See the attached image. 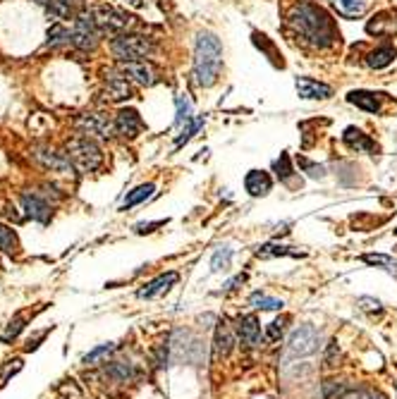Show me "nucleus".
<instances>
[{
  "mask_svg": "<svg viewBox=\"0 0 397 399\" xmlns=\"http://www.w3.org/2000/svg\"><path fill=\"white\" fill-rule=\"evenodd\" d=\"M22 366H24V361H22L20 356L17 359H10V361L0 363V390H3L5 385L13 380V375H17L22 370Z\"/></svg>",
  "mask_w": 397,
  "mask_h": 399,
  "instance_id": "35",
  "label": "nucleus"
},
{
  "mask_svg": "<svg viewBox=\"0 0 397 399\" xmlns=\"http://www.w3.org/2000/svg\"><path fill=\"white\" fill-rule=\"evenodd\" d=\"M65 156L70 158V163L75 165L77 172H96L100 165H103V151L100 146L89 137H72L70 142L65 144Z\"/></svg>",
  "mask_w": 397,
  "mask_h": 399,
  "instance_id": "3",
  "label": "nucleus"
},
{
  "mask_svg": "<svg viewBox=\"0 0 397 399\" xmlns=\"http://www.w3.org/2000/svg\"><path fill=\"white\" fill-rule=\"evenodd\" d=\"M331 3L335 5L338 15L347 17V20H352V17H361L368 8L366 0H331Z\"/></svg>",
  "mask_w": 397,
  "mask_h": 399,
  "instance_id": "28",
  "label": "nucleus"
},
{
  "mask_svg": "<svg viewBox=\"0 0 397 399\" xmlns=\"http://www.w3.org/2000/svg\"><path fill=\"white\" fill-rule=\"evenodd\" d=\"M153 192H156V184H151V182L139 184V187H134L132 192H127L125 201H122V206H120V211H130V208L144 204V201L153 196Z\"/></svg>",
  "mask_w": 397,
  "mask_h": 399,
  "instance_id": "26",
  "label": "nucleus"
},
{
  "mask_svg": "<svg viewBox=\"0 0 397 399\" xmlns=\"http://www.w3.org/2000/svg\"><path fill=\"white\" fill-rule=\"evenodd\" d=\"M103 93L105 100L110 103H122V100H130L132 98V82L122 75L120 70H108L103 77Z\"/></svg>",
  "mask_w": 397,
  "mask_h": 399,
  "instance_id": "10",
  "label": "nucleus"
},
{
  "mask_svg": "<svg viewBox=\"0 0 397 399\" xmlns=\"http://www.w3.org/2000/svg\"><path fill=\"white\" fill-rule=\"evenodd\" d=\"M244 283H247V275L242 273V275H237V278H232L230 283L225 285V292H232V289H237L239 285H244Z\"/></svg>",
  "mask_w": 397,
  "mask_h": 399,
  "instance_id": "45",
  "label": "nucleus"
},
{
  "mask_svg": "<svg viewBox=\"0 0 397 399\" xmlns=\"http://www.w3.org/2000/svg\"><path fill=\"white\" fill-rule=\"evenodd\" d=\"M48 48H60V46H72V31L70 27H65L63 22H55L48 29Z\"/></svg>",
  "mask_w": 397,
  "mask_h": 399,
  "instance_id": "27",
  "label": "nucleus"
},
{
  "mask_svg": "<svg viewBox=\"0 0 397 399\" xmlns=\"http://www.w3.org/2000/svg\"><path fill=\"white\" fill-rule=\"evenodd\" d=\"M338 354H340V347H338V342L333 340L331 345H328V352H326V366H335L333 359L338 356Z\"/></svg>",
  "mask_w": 397,
  "mask_h": 399,
  "instance_id": "44",
  "label": "nucleus"
},
{
  "mask_svg": "<svg viewBox=\"0 0 397 399\" xmlns=\"http://www.w3.org/2000/svg\"><path fill=\"white\" fill-rule=\"evenodd\" d=\"M177 280H180V273L167 271L163 275H158V278H153L151 283H147L142 289H137V296H139V299H156V296H163L172 287H175Z\"/></svg>",
  "mask_w": 397,
  "mask_h": 399,
  "instance_id": "13",
  "label": "nucleus"
},
{
  "mask_svg": "<svg viewBox=\"0 0 397 399\" xmlns=\"http://www.w3.org/2000/svg\"><path fill=\"white\" fill-rule=\"evenodd\" d=\"M117 70L137 86H153L158 82V70L149 60H130V63H117Z\"/></svg>",
  "mask_w": 397,
  "mask_h": 399,
  "instance_id": "9",
  "label": "nucleus"
},
{
  "mask_svg": "<svg viewBox=\"0 0 397 399\" xmlns=\"http://www.w3.org/2000/svg\"><path fill=\"white\" fill-rule=\"evenodd\" d=\"M395 58H397V48L393 43H383V46L373 48L371 53L366 55V65L371 67V70H385V67L395 63Z\"/></svg>",
  "mask_w": 397,
  "mask_h": 399,
  "instance_id": "23",
  "label": "nucleus"
},
{
  "mask_svg": "<svg viewBox=\"0 0 397 399\" xmlns=\"http://www.w3.org/2000/svg\"><path fill=\"white\" fill-rule=\"evenodd\" d=\"M223 72V43L214 31H201L194 43V82L211 89Z\"/></svg>",
  "mask_w": 397,
  "mask_h": 399,
  "instance_id": "2",
  "label": "nucleus"
},
{
  "mask_svg": "<svg viewBox=\"0 0 397 399\" xmlns=\"http://www.w3.org/2000/svg\"><path fill=\"white\" fill-rule=\"evenodd\" d=\"M287 323H290L287 316L273 320V323L266 328V340H268V342H278V340H280V337L285 335V328H287Z\"/></svg>",
  "mask_w": 397,
  "mask_h": 399,
  "instance_id": "41",
  "label": "nucleus"
},
{
  "mask_svg": "<svg viewBox=\"0 0 397 399\" xmlns=\"http://www.w3.org/2000/svg\"><path fill=\"white\" fill-rule=\"evenodd\" d=\"M340 399H388L383 392L373 390V387H350Z\"/></svg>",
  "mask_w": 397,
  "mask_h": 399,
  "instance_id": "38",
  "label": "nucleus"
},
{
  "mask_svg": "<svg viewBox=\"0 0 397 399\" xmlns=\"http://www.w3.org/2000/svg\"><path fill=\"white\" fill-rule=\"evenodd\" d=\"M113 120H115V134H120L122 139H137L147 129L142 115L134 108H120L115 112Z\"/></svg>",
  "mask_w": 397,
  "mask_h": 399,
  "instance_id": "12",
  "label": "nucleus"
},
{
  "mask_svg": "<svg viewBox=\"0 0 397 399\" xmlns=\"http://www.w3.org/2000/svg\"><path fill=\"white\" fill-rule=\"evenodd\" d=\"M177 115H175V127H184L189 120H192V103H189L187 96H177Z\"/></svg>",
  "mask_w": 397,
  "mask_h": 399,
  "instance_id": "39",
  "label": "nucleus"
},
{
  "mask_svg": "<svg viewBox=\"0 0 397 399\" xmlns=\"http://www.w3.org/2000/svg\"><path fill=\"white\" fill-rule=\"evenodd\" d=\"M33 3H38V5H46V3H48V0H33Z\"/></svg>",
  "mask_w": 397,
  "mask_h": 399,
  "instance_id": "47",
  "label": "nucleus"
},
{
  "mask_svg": "<svg viewBox=\"0 0 397 399\" xmlns=\"http://www.w3.org/2000/svg\"><path fill=\"white\" fill-rule=\"evenodd\" d=\"M84 5L87 0H48L43 8L46 15L55 22H65V20H75L77 15L84 13Z\"/></svg>",
  "mask_w": 397,
  "mask_h": 399,
  "instance_id": "16",
  "label": "nucleus"
},
{
  "mask_svg": "<svg viewBox=\"0 0 397 399\" xmlns=\"http://www.w3.org/2000/svg\"><path fill=\"white\" fill-rule=\"evenodd\" d=\"M251 41H254V46L261 50V53L266 55L268 60H271L276 67H285V60H283V55H280V50L276 48V43L271 41V38L266 36V33H259V31H254L251 33Z\"/></svg>",
  "mask_w": 397,
  "mask_h": 399,
  "instance_id": "24",
  "label": "nucleus"
},
{
  "mask_svg": "<svg viewBox=\"0 0 397 399\" xmlns=\"http://www.w3.org/2000/svg\"><path fill=\"white\" fill-rule=\"evenodd\" d=\"M24 328H27V316H24V313H17V316L10 318L8 328L3 330V335H0V342H3V345H10V342H15L17 337H20V333Z\"/></svg>",
  "mask_w": 397,
  "mask_h": 399,
  "instance_id": "30",
  "label": "nucleus"
},
{
  "mask_svg": "<svg viewBox=\"0 0 397 399\" xmlns=\"http://www.w3.org/2000/svg\"><path fill=\"white\" fill-rule=\"evenodd\" d=\"M381 96L383 93H373L366 91V89H352L347 93V103L357 105V108L364 112H371V115H378L381 112Z\"/></svg>",
  "mask_w": 397,
  "mask_h": 399,
  "instance_id": "21",
  "label": "nucleus"
},
{
  "mask_svg": "<svg viewBox=\"0 0 397 399\" xmlns=\"http://www.w3.org/2000/svg\"><path fill=\"white\" fill-rule=\"evenodd\" d=\"M134 375H137V370H134L132 363H127V361H110L108 366L103 368V378L110 380V383H115V385L132 383Z\"/></svg>",
  "mask_w": 397,
  "mask_h": 399,
  "instance_id": "22",
  "label": "nucleus"
},
{
  "mask_svg": "<svg viewBox=\"0 0 397 399\" xmlns=\"http://www.w3.org/2000/svg\"><path fill=\"white\" fill-rule=\"evenodd\" d=\"M234 347V330L230 323L218 320L216 323V335H214V356L225 359Z\"/></svg>",
  "mask_w": 397,
  "mask_h": 399,
  "instance_id": "19",
  "label": "nucleus"
},
{
  "mask_svg": "<svg viewBox=\"0 0 397 399\" xmlns=\"http://www.w3.org/2000/svg\"><path fill=\"white\" fill-rule=\"evenodd\" d=\"M361 261L366 266H373V268H383V271H390V273H397V258L395 256H388V254H364Z\"/></svg>",
  "mask_w": 397,
  "mask_h": 399,
  "instance_id": "34",
  "label": "nucleus"
},
{
  "mask_svg": "<svg viewBox=\"0 0 397 399\" xmlns=\"http://www.w3.org/2000/svg\"><path fill=\"white\" fill-rule=\"evenodd\" d=\"M256 256L259 258H285V256H292V258H301L306 256L304 251H299L297 246H283V244H276V241H271V244H264L256 249Z\"/></svg>",
  "mask_w": 397,
  "mask_h": 399,
  "instance_id": "25",
  "label": "nucleus"
},
{
  "mask_svg": "<svg viewBox=\"0 0 397 399\" xmlns=\"http://www.w3.org/2000/svg\"><path fill=\"white\" fill-rule=\"evenodd\" d=\"M70 31H72V46L77 50H93L98 46L100 31H98L96 22H93L91 13H87V10L72 20Z\"/></svg>",
  "mask_w": 397,
  "mask_h": 399,
  "instance_id": "5",
  "label": "nucleus"
},
{
  "mask_svg": "<svg viewBox=\"0 0 397 399\" xmlns=\"http://www.w3.org/2000/svg\"><path fill=\"white\" fill-rule=\"evenodd\" d=\"M206 125V115H197V117H192V120L187 122L182 129H180V134L175 137V149H180V146H184L187 142H192L194 137H197V132L201 127Z\"/></svg>",
  "mask_w": 397,
  "mask_h": 399,
  "instance_id": "29",
  "label": "nucleus"
},
{
  "mask_svg": "<svg viewBox=\"0 0 397 399\" xmlns=\"http://www.w3.org/2000/svg\"><path fill=\"white\" fill-rule=\"evenodd\" d=\"M244 189H247V194L254 196V199L268 196V192L273 189V177L268 175L266 170H249L247 175H244Z\"/></svg>",
  "mask_w": 397,
  "mask_h": 399,
  "instance_id": "20",
  "label": "nucleus"
},
{
  "mask_svg": "<svg viewBox=\"0 0 397 399\" xmlns=\"http://www.w3.org/2000/svg\"><path fill=\"white\" fill-rule=\"evenodd\" d=\"M294 89H297V96L304 98V100H328L333 96L331 84L311 80V77H297Z\"/></svg>",
  "mask_w": 397,
  "mask_h": 399,
  "instance_id": "14",
  "label": "nucleus"
},
{
  "mask_svg": "<svg viewBox=\"0 0 397 399\" xmlns=\"http://www.w3.org/2000/svg\"><path fill=\"white\" fill-rule=\"evenodd\" d=\"M91 17L96 22L100 36H117V33L127 31L130 27V15H125L122 10H115L113 5H98L91 10Z\"/></svg>",
  "mask_w": 397,
  "mask_h": 399,
  "instance_id": "6",
  "label": "nucleus"
},
{
  "mask_svg": "<svg viewBox=\"0 0 397 399\" xmlns=\"http://www.w3.org/2000/svg\"><path fill=\"white\" fill-rule=\"evenodd\" d=\"M287 20H290V27L314 48H333L340 38V31L338 27H335L333 15L328 13L323 5L311 3V0H299V3H294Z\"/></svg>",
  "mask_w": 397,
  "mask_h": 399,
  "instance_id": "1",
  "label": "nucleus"
},
{
  "mask_svg": "<svg viewBox=\"0 0 397 399\" xmlns=\"http://www.w3.org/2000/svg\"><path fill=\"white\" fill-rule=\"evenodd\" d=\"M249 303L254 308H261V311H280L285 306L283 299H276V296H268L264 292H254V294L249 296Z\"/></svg>",
  "mask_w": 397,
  "mask_h": 399,
  "instance_id": "33",
  "label": "nucleus"
},
{
  "mask_svg": "<svg viewBox=\"0 0 397 399\" xmlns=\"http://www.w3.org/2000/svg\"><path fill=\"white\" fill-rule=\"evenodd\" d=\"M343 142L347 146L350 151H357V153H378V144L373 142L371 137H368L366 132H361L359 127H347L343 132Z\"/></svg>",
  "mask_w": 397,
  "mask_h": 399,
  "instance_id": "17",
  "label": "nucleus"
},
{
  "mask_svg": "<svg viewBox=\"0 0 397 399\" xmlns=\"http://www.w3.org/2000/svg\"><path fill=\"white\" fill-rule=\"evenodd\" d=\"M33 156H36V158L41 160L46 167H50L53 172H63V175H70V172L75 170V165H72L70 158H67L65 153L48 149V146H38L36 153H33Z\"/></svg>",
  "mask_w": 397,
  "mask_h": 399,
  "instance_id": "18",
  "label": "nucleus"
},
{
  "mask_svg": "<svg viewBox=\"0 0 397 399\" xmlns=\"http://www.w3.org/2000/svg\"><path fill=\"white\" fill-rule=\"evenodd\" d=\"M357 303H359L361 311H368V313L381 311V301L373 299V296H359V299H357Z\"/></svg>",
  "mask_w": 397,
  "mask_h": 399,
  "instance_id": "42",
  "label": "nucleus"
},
{
  "mask_svg": "<svg viewBox=\"0 0 397 399\" xmlns=\"http://www.w3.org/2000/svg\"><path fill=\"white\" fill-rule=\"evenodd\" d=\"M17 249H20V239H17L15 229L0 223V251L8 256H15Z\"/></svg>",
  "mask_w": 397,
  "mask_h": 399,
  "instance_id": "31",
  "label": "nucleus"
},
{
  "mask_svg": "<svg viewBox=\"0 0 397 399\" xmlns=\"http://www.w3.org/2000/svg\"><path fill=\"white\" fill-rule=\"evenodd\" d=\"M318 345H321V333H318V328L311 323H304L290 335L287 352L290 356H309V354H314L318 349Z\"/></svg>",
  "mask_w": 397,
  "mask_h": 399,
  "instance_id": "8",
  "label": "nucleus"
},
{
  "mask_svg": "<svg viewBox=\"0 0 397 399\" xmlns=\"http://www.w3.org/2000/svg\"><path fill=\"white\" fill-rule=\"evenodd\" d=\"M167 220H153V223H137L134 225V232L137 234H151L156 227H163Z\"/></svg>",
  "mask_w": 397,
  "mask_h": 399,
  "instance_id": "43",
  "label": "nucleus"
},
{
  "mask_svg": "<svg viewBox=\"0 0 397 399\" xmlns=\"http://www.w3.org/2000/svg\"><path fill=\"white\" fill-rule=\"evenodd\" d=\"M234 333H237L239 342L247 345L249 349H256L261 345V323L254 313H247V316H239L237 325H234Z\"/></svg>",
  "mask_w": 397,
  "mask_h": 399,
  "instance_id": "15",
  "label": "nucleus"
},
{
  "mask_svg": "<svg viewBox=\"0 0 397 399\" xmlns=\"http://www.w3.org/2000/svg\"><path fill=\"white\" fill-rule=\"evenodd\" d=\"M113 352H115L113 342H108V345H100V347L91 349L89 354H84L82 363H84V366H100V363H105V359H108Z\"/></svg>",
  "mask_w": 397,
  "mask_h": 399,
  "instance_id": "32",
  "label": "nucleus"
},
{
  "mask_svg": "<svg viewBox=\"0 0 397 399\" xmlns=\"http://www.w3.org/2000/svg\"><path fill=\"white\" fill-rule=\"evenodd\" d=\"M297 165L306 172V175L314 177V179H323V177H326V167L318 165V163H314V160H309V158H304V156H297Z\"/></svg>",
  "mask_w": 397,
  "mask_h": 399,
  "instance_id": "40",
  "label": "nucleus"
},
{
  "mask_svg": "<svg viewBox=\"0 0 397 399\" xmlns=\"http://www.w3.org/2000/svg\"><path fill=\"white\" fill-rule=\"evenodd\" d=\"M20 201L22 208H24V216L31 218V220L46 225L50 220V216H53V204L38 192H24L20 196Z\"/></svg>",
  "mask_w": 397,
  "mask_h": 399,
  "instance_id": "11",
  "label": "nucleus"
},
{
  "mask_svg": "<svg viewBox=\"0 0 397 399\" xmlns=\"http://www.w3.org/2000/svg\"><path fill=\"white\" fill-rule=\"evenodd\" d=\"M125 3H127V5H132V8H144V5H147V3H144V0H125Z\"/></svg>",
  "mask_w": 397,
  "mask_h": 399,
  "instance_id": "46",
  "label": "nucleus"
},
{
  "mask_svg": "<svg viewBox=\"0 0 397 399\" xmlns=\"http://www.w3.org/2000/svg\"><path fill=\"white\" fill-rule=\"evenodd\" d=\"M273 170H276V175H278L280 182L287 184L290 179H292V175H294V167H292V160H290V156L287 153H280V158L273 163Z\"/></svg>",
  "mask_w": 397,
  "mask_h": 399,
  "instance_id": "37",
  "label": "nucleus"
},
{
  "mask_svg": "<svg viewBox=\"0 0 397 399\" xmlns=\"http://www.w3.org/2000/svg\"><path fill=\"white\" fill-rule=\"evenodd\" d=\"M230 261H232V249L230 246H220V249L214 254V258H211V271L214 273L227 271V268H230Z\"/></svg>",
  "mask_w": 397,
  "mask_h": 399,
  "instance_id": "36",
  "label": "nucleus"
},
{
  "mask_svg": "<svg viewBox=\"0 0 397 399\" xmlns=\"http://www.w3.org/2000/svg\"><path fill=\"white\" fill-rule=\"evenodd\" d=\"M75 127L89 139H110L115 134V120L105 112H84L75 120Z\"/></svg>",
  "mask_w": 397,
  "mask_h": 399,
  "instance_id": "7",
  "label": "nucleus"
},
{
  "mask_svg": "<svg viewBox=\"0 0 397 399\" xmlns=\"http://www.w3.org/2000/svg\"><path fill=\"white\" fill-rule=\"evenodd\" d=\"M395 251H397V246H395Z\"/></svg>",
  "mask_w": 397,
  "mask_h": 399,
  "instance_id": "48",
  "label": "nucleus"
},
{
  "mask_svg": "<svg viewBox=\"0 0 397 399\" xmlns=\"http://www.w3.org/2000/svg\"><path fill=\"white\" fill-rule=\"evenodd\" d=\"M110 50H113L117 63H130V60L151 58L156 50V43H153V38L144 36V33L122 31V33H117V36H113Z\"/></svg>",
  "mask_w": 397,
  "mask_h": 399,
  "instance_id": "4",
  "label": "nucleus"
}]
</instances>
